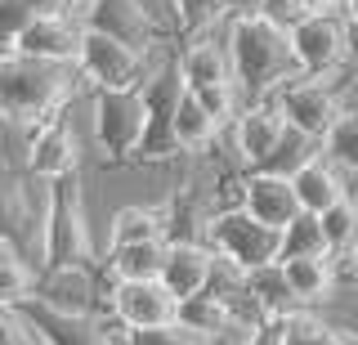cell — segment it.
I'll return each instance as SVG.
<instances>
[{
  "label": "cell",
  "instance_id": "cell-1",
  "mask_svg": "<svg viewBox=\"0 0 358 345\" xmlns=\"http://www.w3.org/2000/svg\"><path fill=\"white\" fill-rule=\"evenodd\" d=\"M90 94L76 63H41V59H9L0 72V121L18 130H36L41 121L76 108V99Z\"/></svg>",
  "mask_w": 358,
  "mask_h": 345
},
{
  "label": "cell",
  "instance_id": "cell-2",
  "mask_svg": "<svg viewBox=\"0 0 358 345\" xmlns=\"http://www.w3.org/2000/svg\"><path fill=\"white\" fill-rule=\"evenodd\" d=\"M224 45H229L233 81L242 85L246 99L278 94L287 81H296V54H291L287 27L268 23L264 14L251 18H224Z\"/></svg>",
  "mask_w": 358,
  "mask_h": 345
},
{
  "label": "cell",
  "instance_id": "cell-3",
  "mask_svg": "<svg viewBox=\"0 0 358 345\" xmlns=\"http://www.w3.org/2000/svg\"><path fill=\"white\" fill-rule=\"evenodd\" d=\"M94 255V229H90V211H85V184L81 171L63 175L50 184V211H45V260L50 265H90Z\"/></svg>",
  "mask_w": 358,
  "mask_h": 345
},
{
  "label": "cell",
  "instance_id": "cell-4",
  "mask_svg": "<svg viewBox=\"0 0 358 345\" xmlns=\"http://www.w3.org/2000/svg\"><path fill=\"white\" fill-rule=\"evenodd\" d=\"M90 130L103 162H134L148 135L143 90H90Z\"/></svg>",
  "mask_w": 358,
  "mask_h": 345
},
{
  "label": "cell",
  "instance_id": "cell-5",
  "mask_svg": "<svg viewBox=\"0 0 358 345\" xmlns=\"http://www.w3.org/2000/svg\"><path fill=\"white\" fill-rule=\"evenodd\" d=\"M76 72H81V81L90 90H143L148 76L157 72V63H152V50H139L130 41H117L108 31L85 27Z\"/></svg>",
  "mask_w": 358,
  "mask_h": 345
},
{
  "label": "cell",
  "instance_id": "cell-6",
  "mask_svg": "<svg viewBox=\"0 0 358 345\" xmlns=\"http://www.w3.org/2000/svg\"><path fill=\"white\" fill-rule=\"evenodd\" d=\"M201 238H206L210 251L238 274L273 265L278 251H282V229L260 225V220H255L251 211H242V206H220L215 216L206 220V233H201Z\"/></svg>",
  "mask_w": 358,
  "mask_h": 345
},
{
  "label": "cell",
  "instance_id": "cell-7",
  "mask_svg": "<svg viewBox=\"0 0 358 345\" xmlns=\"http://www.w3.org/2000/svg\"><path fill=\"white\" fill-rule=\"evenodd\" d=\"M287 113L278 104V94L264 99H246V108L238 113L233 126H224L220 148H229V162H238V171H260L273 162V153L287 139Z\"/></svg>",
  "mask_w": 358,
  "mask_h": 345
},
{
  "label": "cell",
  "instance_id": "cell-8",
  "mask_svg": "<svg viewBox=\"0 0 358 345\" xmlns=\"http://www.w3.org/2000/svg\"><path fill=\"white\" fill-rule=\"evenodd\" d=\"M300 76H341L354 59V27L345 14H305L287 27Z\"/></svg>",
  "mask_w": 358,
  "mask_h": 345
},
{
  "label": "cell",
  "instance_id": "cell-9",
  "mask_svg": "<svg viewBox=\"0 0 358 345\" xmlns=\"http://www.w3.org/2000/svg\"><path fill=\"white\" fill-rule=\"evenodd\" d=\"M278 104L287 113V126L300 130L305 139L322 143L327 130L345 117V104H341V90L327 81V76H296L278 90Z\"/></svg>",
  "mask_w": 358,
  "mask_h": 345
},
{
  "label": "cell",
  "instance_id": "cell-10",
  "mask_svg": "<svg viewBox=\"0 0 358 345\" xmlns=\"http://www.w3.org/2000/svg\"><path fill=\"white\" fill-rule=\"evenodd\" d=\"M22 171L36 175V180L54 184L63 175L81 171V135H76L72 108L50 121H41L36 130H27V153H22Z\"/></svg>",
  "mask_w": 358,
  "mask_h": 345
},
{
  "label": "cell",
  "instance_id": "cell-11",
  "mask_svg": "<svg viewBox=\"0 0 358 345\" xmlns=\"http://www.w3.org/2000/svg\"><path fill=\"white\" fill-rule=\"evenodd\" d=\"M108 314L121 328H157V323H175L179 300L166 292L162 278H112Z\"/></svg>",
  "mask_w": 358,
  "mask_h": 345
},
{
  "label": "cell",
  "instance_id": "cell-12",
  "mask_svg": "<svg viewBox=\"0 0 358 345\" xmlns=\"http://www.w3.org/2000/svg\"><path fill=\"white\" fill-rule=\"evenodd\" d=\"M215 274H220V255L210 251L206 238H171L166 242L162 283L175 300L210 292V287H215Z\"/></svg>",
  "mask_w": 358,
  "mask_h": 345
},
{
  "label": "cell",
  "instance_id": "cell-13",
  "mask_svg": "<svg viewBox=\"0 0 358 345\" xmlns=\"http://www.w3.org/2000/svg\"><path fill=\"white\" fill-rule=\"evenodd\" d=\"M175 76H179V85L193 90V94L229 85L233 63H229V45H224V27L184 36V50H179V59H175Z\"/></svg>",
  "mask_w": 358,
  "mask_h": 345
},
{
  "label": "cell",
  "instance_id": "cell-14",
  "mask_svg": "<svg viewBox=\"0 0 358 345\" xmlns=\"http://www.w3.org/2000/svg\"><path fill=\"white\" fill-rule=\"evenodd\" d=\"M81 23L72 14H36L18 31L14 54L18 59H41V63H76L81 54Z\"/></svg>",
  "mask_w": 358,
  "mask_h": 345
},
{
  "label": "cell",
  "instance_id": "cell-15",
  "mask_svg": "<svg viewBox=\"0 0 358 345\" xmlns=\"http://www.w3.org/2000/svg\"><path fill=\"white\" fill-rule=\"evenodd\" d=\"M238 206L251 211L260 225H273V229H287L291 220L300 216L291 175H282V171H242V197H238Z\"/></svg>",
  "mask_w": 358,
  "mask_h": 345
},
{
  "label": "cell",
  "instance_id": "cell-16",
  "mask_svg": "<svg viewBox=\"0 0 358 345\" xmlns=\"http://www.w3.org/2000/svg\"><path fill=\"white\" fill-rule=\"evenodd\" d=\"M220 135H224V126L210 117V108L201 104L193 90L179 85V94L171 104V143H175V153H184V157H210V153L220 148Z\"/></svg>",
  "mask_w": 358,
  "mask_h": 345
},
{
  "label": "cell",
  "instance_id": "cell-17",
  "mask_svg": "<svg viewBox=\"0 0 358 345\" xmlns=\"http://www.w3.org/2000/svg\"><path fill=\"white\" fill-rule=\"evenodd\" d=\"M282 265V278L296 296V309H327L336 300V269H331V255L327 251H313V255H287Z\"/></svg>",
  "mask_w": 358,
  "mask_h": 345
},
{
  "label": "cell",
  "instance_id": "cell-18",
  "mask_svg": "<svg viewBox=\"0 0 358 345\" xmlns=\"http://www.w3.org/2000/svg\"><path fill=\"white\" fill-rule=\"evenodd\" d=\"M291 188H296V202L300 211H327L331 202H341L345 197V175H341V166L322 157V148L313 153V157H305L291 171Z\"/></svg>",
  "mask_w": 358,
  "mask_h": 345
},
{
  "label": "cell",
  "instance_id": "cell-19",
  "mask_svg": "<svg viewBox=\"0 0 358 345\" xmlns=\"http://www.w3.org/2000/svg\"><path fill=\"white\" fill-rule=\"evenodd\" d=\"M148 238H171V216L166 202H126L108 216V242L103 247H121V242H148Z\"/></svg>",
  "mask_w": 358,
  "mask_h": 345
},
{
  "label": "cell",
  "instance_id": "cell-20",
  "mask_svg": "<svg viewBox=\"0 0 358 345\" xmlns=\"http://www.w3.org/2000/svg\"><path fill=\"white\" fill-rule=\"evenodd\" d=\"M166 242L171 238H148V242H121V247H103V269L112 278H162L166 265Z\"/></svg>",
  "mask_w": 358,
  "mask_h": 345
},
{
  "label": "cell",
  "instance_id": "cell-21",
  "mask_svg": "<svg viewBox=\"0 0 358 345\" xmlns=\"http://www.w3.org/2000/svg\"><path fill=\"white\" fill-rule=\"evenodd\" d=\"M282 345H354L327 309H291L282 318Z\"/></svg>",
  "mask_w": 358,
  "mask_h": 345
},
{
  "label": "cell",
  "instance_id": "cell-22",
  "mask_svg": "<svg viewBox=\"0 0 358 345\" xmlns=\"http://www.w3.org/2000/svg\"><path fill=\"white\" fill-rule=\"evenodd\" d=\"M242 287L251 292V300L260 305V314L264 318H282L296 309V296H291V287H287V278H282V265H260V269H251V274H242Z\"/></svg>",
  "mask_w": 358,
  "mask_h": 345
},
{
  "label": "cell",
  "instance_id": "cell-23",
  "mask_svg": "<svg viewBox=\"0 0 358 345\" xmlns=\"http://www.w3.org/2000/svg\"><path fill=\"white\" fill-rule=\"evenodd\" d=\"M36 265L22 255L9 238H0V305H22L36 292Z\"/></svg>",
  "mask_w": 358,
  "mask_h": 345
},
{
  "label": "cell",
  "instance_id": "cell-24",
  "mask_svg": "<svg viewBox=\"0 0 358 345\" xmlns=\"http://www.w3.org/2000/svg\"><path fill=\"white\" fill-rule=\"evenodd\" d=\"M318 225H322V238H327V251H354L358 242V206L350 197H341V202H331L327 211H318Z\"/></svg>",
  "mask_w": 358,
  "mask_h": 345
},
{
  "label": "cell",
  "instance_id": "cell-25",
  "mask_svg": "<svg viewBox=\"0 0 358 345\" xmlns=\"http://www.w3.org/2000/svg\"><path fill=\"white\" fill-rule=\"evenodd\" d=\"M175 9V27L184 36H197V31H215L229 18V5L224 0H171Z\"/></svg>",
  "mask_w": 358,
  "mask_h": 345
},
{
  "label": "cell",
  "instance_id": "cell-26",
  "mask_svg": "<svg viewBox=\"0 0 358 345\" xmlns=\"http://www.w3.org/2000/svg\"><path fill=\"white\" fill-rule=\"evenodd\" d=\"M322 157L336 162L341 171H358V108H350L322 139Z\"/></svg>",
  "mask_w": 358,
  "mask_h": 345
},
{
  "label": "cell",
  "instance_id": "cell-27",
  "mask_svg": "<svg viewBox=\"0 0 358 345\" xmlns=\"http://www.w3.org/2000/svg\"><path fill=\"white\" fill-rule=\"evenodd\" d=\"M313 251H327V238H322L318 216H313V211H300L282 229V251H278V260H287V255H313Z\"/></svg>",
  "mask_w": 358,
  "mask_h": 345
},
{
  "label": "cell",
  "instance_id": "cell-28",
  "mask_svg": "<svg viewBox=\"0 0 358 345\" xmlns=\"http://www.w3.org/2000/svg\"><path fill=\"white\" fill-rule=\"evenodd\" d=\"M36 18V9L27 5V0H0V45L5 50H14V41H18V31Z\"/></svg>",
  "mask_w": 358,
  "mask_h": 345
},
{
  "label": "cell",
  "instance_id": "cell-29",
  "mask_svg": "<svg viewBox=\"0 0 358 345\" xmlns=\"http://www.w3.org/2000/svg\"><path fill=\"white\" fill-rule=\"evenodd\" d=\"M193 332L179 323H157V328H126V345H188Z\"/></svg>",
  "mask_w": 358,
  "mask_h": 345
},
{
  "label": "cell",
  "instance_id": "cell-30",
  "mask_svg": "<svg viewBox=\"0 0 358 345\" xmlns=\"http://www.w3.org/2000/svg\"><path fill=\"white\" fill-rule=\"evenodd\" d=\"M31 323L18 305H0V345H27Z\"/></svg>",
  "mask_w": 358,
  "mask_h": 345
},
{
  "label": "cell",
  "instance_id": "cell-31",
  "mask_svg": "<svg viewBox=\"0 0 358 345\" xmlns=\"http://www.w3.org/2000/svg\"><path fill=\"white\" fill-rule=\"evenodd\" d=\"M341 296H345V300H331V305H327V314H331L336 323H341V328L350 332V341L358 345V287H345Z\"/></svg>",
  "mask_w": 358,
  "mask_h": 345
},
{
  "label": "cell",
  "instance_id": "cell-32",
  "mask_svg": "<svg viewBox=\"0 0 358 345\" xmlns=\"http://www.w3.org/2000/svg\"><path fill=\"white\" fill-rule=\"evenodd\" d=\"M260 14L268 18V23H278V27H291V23H300L309 9H305V0H264Z\"/></svg>",
  "mask_w": 358,
  "mask_h": 345
},
{
  "label": "cell",
  "instance_id": "cell-33",
  "mask_svg": "<svg viewBox=\"0 0 358 345\" xmlns=\"http://www.w3.org/2000/svg\"><path fill=\"white\" fill-rule=\"evenodd\" d=\"M282 318H264L260 328H251V337H246L242 345H282Z\"/></svg>",
  "mask_w": 358,
  "mask_h": 345
},
{
  "label": "cell",
  "instance_id": "cell-34",
  "mask_svg": "<svg viewBox=\"0 0 358 345\" xmlns=\"http://www.w3.org/2000/svg\"><path fill=\"white\" fill-rule=\"evenodd\" d=\"M224 5H229V18H251L264 9V0H224Z\"/></svg>",
  "mask_w": 358,
  "mask_h": 345
},
{
  "label": "cell",
  "instance_id": "cell-35",
  "mask_svg": "<svg viewBox=\"0 0 358 345\" xmlns=\"http://www.w3.org/2000/svg\"><path fill=\"white\" fill-rule=\"evenodd\" d=\"M36 14H72V0H27Z\"/></svg>",
  "mask_w": 358,
  "mask_h": 345
},
{
  "label": "cell",
  "instance_id": "cell-36",
  "mask_svg": "<svg viewBox=\"0 0 358 345\" xmlns=\"http://www.w3.org/2000/svg\"><path fill=\"white\" fill-rule=\"evenodd\" d=\"M345 5H350V0H305L309 14H345Z\"/></svg>",
  "mask_w": 358,
  "mask_h": 345
},
{
  "label": "cell",
  "instance_id": "cell-37",
  "mask_svg": "<svg viewBox=\"0 0 358 345\" xmlns=\"http://www.w3.org/2000/svg\"><path fill=\"white\" fill-rule=\"evenodd\" d=\"M345 23L358 31V0H350V5H345Z\"/></svg>",
  "mask_w": 358,
  "mask_h": 345
},
{
  "label": "cell",
  "instance_id": "cell-38",
  "mask_svg": "<svg viewBox=\"0 0 358 345\" xmlns=\"http://www.w3.org/2000/svg\"><path fill=\"white\" fill-rule=\"evenodd\" d=\"M350 255H354V287H358V242H354V251H350Z\"/></svg>",
  "mask_w": 358,
  "mask_h": 345
},
{
  "label": "cell",
  "instance_id": "cell-39",
  "mask_svg": "<svg viewBox=\"0 0 358 345\" xmlns=\"http://www.w3.org/2000/svg\"><path fill=\"white\" fill-rule=\"evenodd\" d=\"M188 345H201V341H188Z\"/></svg>",
  "mask_w": 358,
  "mask_h": 345
}]
</instances>
